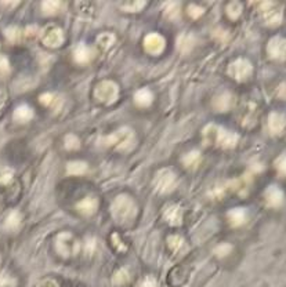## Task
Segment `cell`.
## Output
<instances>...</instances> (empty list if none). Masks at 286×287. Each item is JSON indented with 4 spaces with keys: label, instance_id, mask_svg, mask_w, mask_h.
<instances>
[{
    "label": "cell",
    "instance_id": "6",
    "mask_svg": "<svg viewBox=\"0 0 286 287\" xmlns=\"http://www.w3.org/2000/svg\"><path fill=\"white\" fill-rule=\"evenodd\" d=\"M177 182L175 171L170 168H162L159 170L154 178V187L156 192L159 193H168L170 191H173Z\"/></svg>",
    "mask_w": 286,
    "mask_h": 287
},
{
    "label": "cell",
    "instance_id": "31",
    "mask_svg": "<svg viewBox=\"0 0 286 287\" xmlns=\"http://www.w3.org/2000/svg\"><path fill=\"white\" fill-rule=\"evenodd\" d=\"M144 6H145V1L144 0H139V1H126V3H122L120 8L125 10V11H129V13H136V11H140Z\"/></svg>",
    "mask_w": 286,
    "mask_h": 287
},
{
    "label": "cell",
    "instance_id": "29",
    "mask_svg": "<svg viewBox=\"0 0 286 287\" xmlns=\"http://www.w3.org/2000/svg\"><path fill=\"white\" fill-rule=\"evenodd\" d=\"M168 246L173 253H179L184 247V239L179 235H172L168 238Z\"/></svg>",
    "mask_w": 286,
    "mask_h": 287
},
{
    "label": "cell",
    "instance_id": "20",
    "mask_svg": "<svg viewBox=\"0 0 286 287\" xmlns=\"http://www.w3.org/2000/svg\"><path fill=\"white\" fill-rule=\"evenodd\" d=\"M32 118H34V111H32L28 105L18 106V108L14 111V115H13V119H14L17 123H27V122H29Z\"/></svg>",
    "mask_w": 286,
    "mask_h": 287
},
{
    "label": "cell",
    "instance_id": "5",
    "mask_svg": "<svg viewBox=\"0 0 286 287\" xmlns=\"http://www.w3.org/2000/svg\"><path fill=\"white\" fill-rule=\"evenodd\" d=\"M119 96V87L118 84L113 83L111 80H104L100 82L94 89V97L103 102V104H112L113 101H116Z\"/></svg>",
    "mask_w": 286,
    "mask_h": 287
},
{
    "label": "cell",
    "instance_id": "27",
    "mask_svg": "<svg viewBox=\"0 0 286 287\" xmlns=\"http://www.w3.org/2000/svg\"><path fill=\"white\" fill-rule=\"evenodd\" d=\"M129 280H130V275H129L127 269H125V268L118 269L116 272L113 273V276H112V283L115 286H123L126 283H129Z\"/></svg>",
    "mask_w": 286,
    "mask_h": 287
},
{
    "label": "cell",
    "instance_id": "11",
    "mask_svg": "<svg viewBox=\"0 0 286 287\" xmlns=\"http://www.w3.org/2000/svg\"><path fill=\"white\" fill-rule=\"evenodd\" d=\"M165 46H166L165 37L159 33H149L144 39V47L149 54H161L165 50Z\"/></svg>",
    "mask_w": 286,
    "mask_h": 287
},
{
    "label": "cell",
    "instance_id": "16",
    "mask_svg": "<svg viewBox=\"0 0 286 287\" xmlns=\"http://www.w3.org/2000/svg\"><path fill=\"white\" fill-rule=\"evenodd\" d=\"M98 207V200L97 197L94 196H87L82 199L79 203L76 204L77 211L83 216H91L97 211Z\"/></svg>",
    "mask_w": 286,
    "mask_h": 287
},
{
    "label": "cell",
    "instance_id": "45",
    "mask_svg": "<svg viewBox=\"0 0 286 287\" xmlns=\"http://www.w3.org/2000/svg\"><path fill=\"white\" fill-rule=\"evenodd\" d=\"M8 69H10V64H8L7 57L0 54V70L1 72H8Z\"/></svg>",
    "mask_w": 286,
    "mask_h": 287
},
{
    "label": "cell",
    "instance_id": "2",
    "mask_svg": "<svg viewBox=\"0 0 286 287\" xmlns=\"http://www.w3.org/2000/svg\"><path fill=\"white\" fill-rule=\"evenodd\" d=\"M111 213L118 224H129L137 216V204L129 195H119L112 203Z\"/></svg>",
    "mask_w": 286,
    "mask_h": 287
},
{
    "label": "cell",
    "instance_id": "18",
    "mask_svg": "<svg viewBox=\"0 0 286 287\" xmlns=\"http://www.w3.org/2000/svg\"><path fill=\"white\" fill-rule=\"evenodd\" d=\"M165 220L170 225H180L182 223V209L179 204L169 206L165 211Z\"/></svg>",
    "mask_w": 286,
    "mask_h": 287
},
{
    "label": "cell",
    "instance_id": "3",
    "mask_svg": "<svg viewBox=\"0 0 286 287\" xmlns=\"http://www.w3.org/2000/svg\"><path fill=\"white\" fill-rule=\"evenodd\" d=\"M133 142H134V133L129 127H122V128L116 130L115 133L101 138V144L104 147L113 148L118 151H126L127 148L132 147Z\"/></svg>",
    "mask_w": 286,
    "mask_h": 287
},
{
    "label": "cell",
    "instance_id": "46",
    "mask_svg": "<svg viewBox=\"0 0 286 287\" xmlns=\"http://www.w3.org/2000/svg\"><path fill=\"white\" fill-rule=\"evenodd\" d=\"M6 101H7V93L3 89H0V112L4 108V105H6Z\"/></svg>",
    "mask_w": 286,
    "mask_h": 287
},
{
    "label": "cell",
    "instance_id": "43",
    "mask_svg": "<svg viewBox=\"0 0 286 287\" xmlns=\"http://www.w3.org/2000/svg\"><path fill=\"white\" fill-rule=\"evenodd\" d=\"M111 239H112V245L115 246L118 250H120V252H126V246L120 242V239H119V236H118V233H113L111 236Z\"/></svg>",
    "mask_w": 286,
    "mask_h": 287
},
{
    "label": "cell",
    "instance_id": "26",
    "mask_svg": "<svg viewBox=\"0 0 286 287\" xmlns=\"http://www.w3.org/2000/svg\"><path fill=\"white\" fill-rule=\"evenodd\" d=\"M113 43H115V36L112 35V33H108V32L107 33H101L97 37V46L103 51L111 49L112 46H113Z\"/></svg>",
    "mask_w": 286,
    "mask_h": 287
},
{
    "label": "cell",
    "instance_id": "25",
    "mask_svg": "<svg viewBox=\"0 0 286 287\" xmlns=\"http://www.w3.org/2000/svg\"><path fill=\"white\" fill-rule=\"evenodd\" d=\"M225 13H227L231 21H235V20L239 18V15L242 13V4L239 1H231L225 7Z\"/></svg>",
    "mask_w": 286,
    "mask_h": 287
},
{
    "label": "cell",
    "instance_id": "7",
    "mask_svg": "<svg viewBox=\"0 0 286 287\" xmlns=\"http://www.w3.org/2000/svg\"><path fill=\"white\" fill-rule=\"evenodd\" d=\"M260 13L268 27H275L282 21V8L275 1H263L260 4Z\"/></svg>",
    "mask_w": 286,
    "mask_h": 287
},
{
    "label": "cell",
    "instance_id": "17",
    "mask_svg": "<svg viewBox=\"0 0 286 287\" xmlns=\"http://www.w3.org/2000/svg\"><path fill=\"white\" fill-rule=\"evenodd\" d=\"M227 218H228V221H230V224L232 226H241L248 220V211L244 207H235V209L228 211Z\"/></svg>",
    "mask_w": 286,
    "mask_h": 287
},
{
    "label": "cell",
    "instance_id": "23",
    "mask_svg": "<svg viewBox=\"0 0 286 287\" xmlns=\"http://www.w3.org/2000/svg\"><path fill=\"white\" fill-rule=\"evenodd\" d=\"M6 37L8 39V42L20 43L25 40V31H22L18 27H10L6 29Z\"/></svg>",
    "mask_w": 286,
    "mask_h": 287
},
{
    "label": "cell",
    "instance_id": "32",
    "mask_svg": "<svg viewBox=\"0 0 286 287\" xmlns=\"http://www.w3.org/2000/svg\"><path fill=\"white\" fill-rule=\"evenodd\" d=\"M80 147V140L77 138L75 134H70L65 137V148L70 149V151H73V149H77Z\"/></svg>",
    "mask_w": 286,
    "mask_h": 287
},
{
    "label": "cell",
    "instance_id": "39",
    "mask_svg": "<svg viewBox=\"0 0 286 287\" xmlns=\"http://www.w3.org/2000/svg\"><path fill=\"white\" fill-rule=\"evenodd\" d=\"M203 11L205 10L202 7H199V6H196V4H191L188 7V14L192 18H199L203 14Z\"/></svg>",
    "mask_w": 286,
    "mask_h": 287
},
{
    "label": "cell",
    "instance_id": "12",
    "mask_svg": "<svg viewBox=\"0 0 286 287\" xmlns=\"http://www.w3.org/2000/svg\"><path fill=\"white\" fill-rule=\"evenodd\" d=\"M265 203L270 207H279L284 203V192L277 185H271L265 189L264 192Z\"/></svg>",
    "mask_w": 286,
    "mask_h": 287
},
{
    "label": "cell",
    "instance_id": "8",
    "mask_svg": "<svg viewBox=\"0 0 286 287\" xmlns=\"http://www.w3.org/2000/svg\"><path fill=\"white\" fill-rule=\"evenodd\" d=\"M253 72L251 64L245 60V58H238L234 63L228 66V73L232 79H235L238 82H244L246 79H249Z\"/></svg>",
    "mask_w": 286,
    "mask_h": 287
},
{
    "label": "cell",
    "instance_id": "35",
    "mask_svg": "<svg viewBox=\"0 0 286 287\" xmlns=\"http://www.w3.org/2000/svg\"><path fill=\"white\" fill-rule=\"evenodd\" d=\"M231 252H232V246L228 245V243L218 245L216 249H214V254H216L217 257H225V255H228Z\"/></svg>",
    "mask_w": 286,
    "mask_h": 287
},
{
    "label": "cell",
    "instance_id": "33",
    "mask_svg": "<svg viewBox=\"0 0 286 287\" xmlns=\"http://www.w3.org/2000/svg\"><path fill=\"white\" fill-rule=\"evenodd\" d=\"M177 44L181 51H188L189 49H192V37L188 35H182L181 37H179Z\"/></svg>",
    "mask_w": 286,
    "mask_h": 287
},
{
    "label": "cell",
    "instance_id": "15",
    "mask_svg": "<svg viewBox=\"0 0 286 287\" xmlns=\"http://www.w3.org/2000/svg\"><path fill=\"white\" fill-rule=\"evenodd\" d=\"M286 126V116L279 112H271L268 116V128L272 134H279Z\"/></svg>",
    "mask_w": 286,
    "mask_h": 287
},
{
    "label": "cell",
    "instance_id": "37",
    "mask_svg": "<svg viewBox=\"0 0 286 287\" xmlns=\"http://www.w3.org/2000/svg\"><path fill=\"white\" fill-rule=\"evenodd\" d=\"M15 280L7 275L6 272L0 273V287H8V286H14Z\"/></svg>",
    "mask_w": 286,
    "mask_h": 287
},
{
    "label": "cell",
    "instance_id": "9",
    "mask_svg": "<svg viewBox=\"0 0 286 287\" xmlns=\"http://www.w3.org/2000/svg\"><path fill=\"white\" fill-rule=\"evenodd\" d=\"M40 39L44 46L47 47H60L64 43V32L63 29L58 28L57 25H47L40 32Z\"/></svg>",
    "mask_w": 286,
    "mask_h": 287
},
{
    "label": "cell",
    "instance_id": "38",
    "mask_svg": "<svg viewBox=\"0 0 286 287\" xmlns=\"http://www.w3.org/2000/svg\"><path fill=\"white\" fill-rule=\"evenodd\" d=\"M37 35H40V33L36 27H29L25 29V40H35Z\"/></svg>",
    "mask_w": 286,
    "mask_h": 287
},
{
    "label": "cell",
    "instance_id": "30",
    "mask_svg": "<svg viewBox=\"0 0 286 287\" xmlns=\"http://www.w3.org/2000/svg\"><path fill=\"white\" fill-rule=\"evenodd\" d=\"M61 7V3L56 1V0H49V1H43L42 3V10L44 14L53 15L56 14L57 11Z\"/></svg>",
    "mask_w": 286,
    "mask_h": 287
},
{
    "label": "cell",
    "instance_id": "13",
    "mask_svg": "<svg viewBox=\"0 0 286 287\" xmlns=\"http://www.w3.org/2000/svg\"><path fill=\"white\" fill-rule=\"evenodd\" d=\"M73 58L77 64H89L94 58V50L87 44L80 43L73 50Z\"/></svg>",
    "mask_w": 286,
    "mask_h": 287
},
{
    "label": "cell",
    "instance_id": "41",
    "mask_svg": "<svg viewBox=\"0 0 286 287\" xmlns=\"http://www.w3.org/2000/svg\"><path fill=\"white\" fill-rule=\"evenodd\" d=\"M11 178H13V171H11V170H4V171L0 174V184L7 185L8 182L11 181Z\"/></svg>",
    "mask_w": 286,
    "mask_h": 287
},
{
    "label": "cell",
    "instance_id": "24",
    "mask_svg": "<svg viewBox=\"0 0 286 287\" xmlns=\"http://www.w3.org/2000/svg\"><path fill=\"white\" fill-rule=\"evenodd\" d=\"M87 171V163L84 161H71L67 164V173L71 175H82Z\"/></svg>",
    "mask_w": 286,
    "mask_h": 287
},
{
    "label": "cell",
    "instance_id": "19",
    "mask_svg": "<svg viewBox=\"0 0 286 287\" xmlns=\"http://www.w3.org/2000/svg\"><path fill=\"white\" fill-rule=\"evenodd\" d=\"M154 101V96L148 89H141L134 94V102L139 106H149Z\"/></svg>",
    "mask_w": 286,
    "mask_h": 287
},
{
    "label": "cell",
    "instance_id": "10",
    "mask_svg": "<svg viewBox=\"0 0 286 287\" xmlns=\"http://www.w3.org/2000/svg\"><path fill=\"white\" fill-rule=\"evenodd\" d=\"M267 53L274 60H284L286 57V39L281 36L272 37L267 46Z\"/></svg>",
    "mask_w": 286,
    "mask_h": 287
},
{
    "label": "cell",
    "instance_id": "40",
    "mask_svg": "<svg viewBox=\"0 0 286 287\" xmlns=\"http://www.w3.org/2000/svg\"><path fill=\"white\" fill-rule=\"evenodd\" d=\"M137 287H156V280H155L154 276H147L141 282H139Z\"/></svg>",
    "mask_w": 286,
    "mask_h": 287
},
{
    "label": "cell",
    "instance_id": "44",
    "mask_svg": "<svg viewBox=\"0 0 286 287\" xmlns=\"http://www.w3.org/2000/svg\"><path fill=\"white\" fill-rule=\"evenodd\" d=\"M36 287H60V285L57 283V280L54 279H43L39 282V285Z\"/></svg>",
    "mask_w": 286,
    "mask_h": 287
},
{
    "label": "cell",
    "instance_id": "22",
    "mask_svg": "<svg viewBox=\"0 0 286 287\" xmlns=\"http://www.w3.org/2000/svg\"><path fill=\"white\" fill-rule=\"evenodd\" d=\"M182 164L188 168H195L201 163V154L198 151H191L182 156Z\"/></svg>",
    "mask_w": 286,
    "mask_h": 287
},
{
    "label": "cell",
    "instance_id": "1",
    "mask_svg": "<svg viewBox=\"0 0 286 287\" xmlns=\"http://www.w3.org/2000/svg\"><path fill=\"white\" fill-rule=\"evenodd\" d=\"M203 141L206 145H216L224 149H231V148L237 147L239 137L223 127L209 125L203 130Z\"/></svg>",
    "mask_w": 286,
    "mask_h": 287
},
{
    "label": "cell",
    "instance_id": "36",
    "mask_svg": "<svg viewBox=\"0 0 286 287\" xmlns=\"http://www.w3.org/2000/svg\"><path fill=\"white\" fill-rule=\"evenodd\" d=\"M275 167L281 175H286V155H281L275 160Z\"/></svg>",
    "mask_w": 286,
    "mask_h": 287
},
{
    "label": "cell",
    "instance_id": "14",
    "mask_svg": "<svg viewBox=\"0 0 286 287\" xmlns=\"http://www.w3.org/2000/svg\"><path fill=\"white\" fill-rule=\"evenodd\" d=\"M235 97L231 93H223L220 96H217L216 98L213 99V108L216 109L217 112H225L230 111L232 105H234Z\"/></svg>",
    "mask_w": 286,
    "mask_h": 287
},
{
    "label": "cell",
    "instance_id": "21",
    "mask_svg": "<svg viewBox=\"0 0 286 287\" xmlns=\"http://www.w3.org/2000/svg\"><path fill=\"white\" fill-rule=\"evenodd\" d=\"M21 214L17 210H11L6 216V220H4V228L7 231H17L21 225Z\"/></svg>",
    "mask_w": 286,
    "mask_h": 287
},
{
    "label": "cell",
    "instance_id": "28",
    "mask_svg": "<svg viewBox=\"0 0 286 287\" xmlns=\"http://www.w3.org/2000/svg\"><path fill=\"white\" fill-rule=\"evenodd\" d=\"M39 101H40L44 106H54L56 109H58L60 105H61V99L57 98L56 96H54V94H51V93L42 94V96L39 97Z\"/></svg>",
    "mask_w": 286,
    "mask_h": 287
},
{
    "label": "cell",
    "instance_id": "42",
    "mask_svg": "<svg viewBox=\"0 0 286 287\" xmlns=\"http://www.w3.org/2000/svg\"><path fill=\"white\" fill-rule=\"evenodd\" d=\"M94 249H96V239L93 238H89L87 240H86V246H84V252H86V254H93L94 253Z\"/></svg>",
    "mask_w": 286,
    "mask_h": 287
},
{
    "label": "cell",
    "instance_id": "4",
    "mask_svg": "<svg viewBox=\"0 0 286 287\" xmlns=\"http://www.w3.org/2000/svg\"><path fill=\"white\" fill-rule=\"evenodd\" d=\"M56 249L60 255L63 257H73L76 255L80 245L77 242V239L70 233V232H61L56 239Z\"/></svg>",
    "mask_w": 286,
    "mask_h": 287
},
{
    "label": "cell",
    "instance_id": "34",
    "mask_svg": "<svg viewBox=\"0 0 286 287\" xmlns=\"http://www.w3.org/2000/svg\"><path fill=\"white\" fill-rule=\"evenodd\" d=\"M180 4L177 3V1H172V3H169L168 6H166V17L170 18V20H173L176 18L179 13H180Z\"/></svg>",
    "mask_w": 286,
    "mask_h": 287
}]
</instances>
